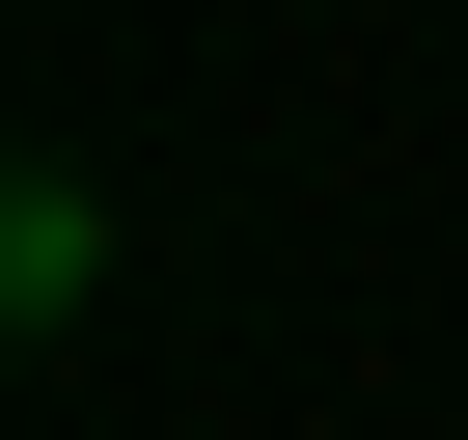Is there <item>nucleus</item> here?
Wrapping results in <instances>:
<instances>
[{"instance_id":"nucleus-1","label":"nucleus","mask_w":468,"mask_h":440,"mask_svg":"<svg viewBox=\"0 0 468 440\" xmlns=\"http://www.w3.org/2000/svg\"><path fill=\"white\" fill-rule=\"evenodd\" d=\"M83 303H111V193L28 165V193H0V330H83Z\"/></svg>"}]
</instances>
